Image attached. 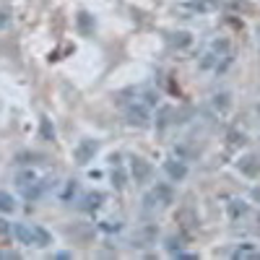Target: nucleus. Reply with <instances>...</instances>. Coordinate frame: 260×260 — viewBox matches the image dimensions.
Here are the masks:
<instances>
[{"mask_svg":"<svg viewBox=\"0 0 260 260\" xmlns=\"http://www.w3.org/2000/svg\"><path fill=\"white\" fill-rule=\"evenodd\" d=\"M125 117H127V125H133V127H148L151 125L148 107L143 102H138V99L125 107Z\"/></svg>","mask_w":260,"mask_h":260,"instance_id":"f257e3e1","label":"nucleus"},{"mask_svg":"<svg viewBox=\"0 0 260 260\" xmlns=\"http://www.w3.org/2000/svg\"><path fill=\"white\" fill-rule=\"evenodd\" d=\"M96 151H99V143H96L94 138H83V141L73 148V159H76V164L86 167V164L96 156Z\"/></svg>","mask_w":260,"mask_h":260,"instance_id":"f03ea898","label":"nucleus"},{"mask_svg":"<svg viewBox=\"0 0 260 260\" xmlns=\"http://www.w3.org/2000/svg\"><path fill=\"white\" fill-rule=\"evenodd\" d=\"M130 175H133L136 185H143V182H148V180H151V175H154V167H151L146 159L133 156V159H130Z\"/></svg>","mask_w":260,"mask_h":260,"instance_id":"7ed1b4c3","label":"nucleus"},{"mask_svg":"<svg viewBox=\"0 0 260 260\" xmlns=\"http://www.w3.org/2000/svg\"><path fill=\"white\" fill-rule=\"evenodd\" d=\"M164 172H167V177L172 182H182L187 177V164L180 161V159H167L164 161Z\"/></svg>","mask_w":260,"mask_h":260,"instance_id":"20e7f679","label":"nucleus"},{"mask_svg":"<svg viewBox=\"0 0 260 260\" xmlns=\"http://www.w3.org/2000/svg\"><path fill=\"white\" fill-rule=\"evenodd\" d=\"M229 107H232V96H229V94H216V96L211 99V104H208V112H211L213 117H221V115L229 112Z\"/></svg>","mask_w":260,"mask_h":260,"instance_id":"39448f33","label":"nucleus"},{"mask_svg":"<svg viewBox=\"0 0 260 260\" xmlns=\"http://www.w3.org/2000/svg\"><path fill=\"white\" fill-rule=\"evenodd\" d=\"M156 195V201H159V206H169L172 201H175V190H172V185H167V182H156L154 185V190H151Z\"/></svg>","mask_w":260,"mask_h":260,"instance_id":"423d86ee","label":"nucleus"},{"mask_svg":"<svg viewBox=\"0 0 260 260\" xmlns=\"http://www.w3.org/2000/svg\"><path fill=\"white\" fill-rule=\"evenodd\" d=\"M102 201H104L102 192H86L83 198H81V203H78V208L81 211H96L102 206Z\"/></svg>","mask_w":260,"mask_h":260,"instance_id":"0eeeda50","label":"nucleus"},{"mask_svg":"<svg viewBox=\"0 0 260 260\" xmlns=\"http://www.w3.org/2000/svg\"><path fill=\"white\" fill-rule=\"evenodd\" d=\"M13 237L21 245H34V232L26 224H13Z\"/></svg>","mask_w":260,"mask_h":260,"instance_id":"6e6552de","label":"nucleus"},{"mask_svg":"<svg viewBox=\"0 0 260 260\" xmlns=\"http://www.w3.org/2000/svg\"><path fill=\"white\" fill-rule=\"evenodd\" d=\"M232 257H237V260H260V250L255 245H240L232 252Z\"/></svg>","mask_w":260,"mask_h":260,"instance_id":"1a4fd4ad","label":"nucleus"},{"mask_svg":"<svg viewBox=\"0 0 260 260\" xmlns=\"http://www.w3.org/2000/svg\"><path fill=\"white\" fill-rule=\"evenodd\" d=\"M154 237H156V229L154 226H143L136 237H133V247H146L154 242Z\"/></svg>","mask_w":260,"mask_h":260,"instance_id":"9d476101","label":"nucleus"},{"mask_svg":"<svg viewBox=\"0 0 260 260\" xmlns=\"http://www.w3.org/2000/svg\"><path fill=\"white\" fill-rule=\"evenodd\" d=\"M76 21H78V29H81V34H86V37H89V34L94 31V16H91V13L81 11V13L76 16Z\"/></svg>","mask_w":260,"mask_h":260,"instance_id":"9b49d317","label":"nucleus"},{"mask_svg":"<svg viewBox=\"0 0 260 260\" xmlns=\"http://www.w3.org/2000/svg\"><path fill=\"white\" fill-rule=\"evenodd\" d=\"M31 232H34V247H47V245H52V234H50L47 229L31 226Z\"/></svg>","mask_w":260,"mask_h":260,"instance_id":"f8f14e48","label":"nucleus"},{"mask_svg":"<svg viewBox=\"0 0 260 260\" xmlns=\"http://www.w3.org/2000/svg\"><path fill=\"white\" fill-rule=\"evenodd\" d=\"M39 136H42V141H55V125H52V120L50 117H42L39 120Z\"/></svg>","mask_w":260,"mask_h":260,"instance_id":"ddd939ff","label":"nucleus"},{"mask_svg":"<svg viewBox=\"0 0 260 260\" xmlns=\"http://www.w3.org/2000/svg\"><path fill=\"white\" fill-rule=\"evenodd\" d=\"M16 211V198L11 192L0 190V213H13Z\"/></svg>","mask_w":260,"mask_h":260,"instance_id":"4468645a","label":"nucleus"},{"mask_svg":"<svg viewBox=\"0 0 260 260\" xmlns=\"http://www.w3.org/2000/svg\"><path fill=\"white\" fill-rule=\"evenodd\" d=\"M112 185H115L117 190H122V187L127 185V175H125V169H122L120 164H112Z\"/></svg>","mask_w":260,"mask_h":260,"instance_id":"2eb2a0df","label":"nucleus"},{"mask_svg":"<svg viewBox=\"0 0 260 260\" xmlns=\"http://www.w3.org/2000/svg\"><path fill=\"white\" fill-rule=\"evenodd\" d=\"M240 169L245 172V175H250V177H252V175H257V169H260V161H257L255 156H245V159L240 161Z\"/></svg>","mask_w":260,"mask_h":260,"instance_id":"dca6fc26","label":"nucleus"},{"mask_svg":"<svg viewBox=\"0 0 260 260\" xmlns=\"http://www.w3.org/2000/svg\"><path fill=\"white\" fill-rule=\"evenodd\" d=\"M136 94H138V96H141V99H138V102H143V104H146V107H154V104H156V102H159V94H156V91H154V89H138V91H136Z\"/></svg>","mask_w":260,"mask_h":260,"instance_id":"f3484780","label":"nucleus"},{"mask_svg":"<svg viewBox=\"0 0 260 260\" xmlns=\"http://www.w3.org/2000/svg\"><path fill=\"white\" fill-rule=\"evenodd\" d=\"M78 195V182L76 180H71V182H65V190L60 192V201H65V203H71L73 198Z\"/></svg>","mask_w":260,"mask_h":260,"instance_id":"a211bd4d","label":"nucleus"},{"mask_svg":"<svg viewBox=\"0 0 260 260\" xmlns=\"http://www.w3.org/2000/svg\"><path fill=\"white\" fill-rule=\"evenodd\" d=\"M31 182H37V175H34L31 169L18 172V175H16V185H18V187H26V185H31Z\"/></svg>","mask_w":260,"mask_h":260,"instance_id":"6ab92c4d","label":"nucleus"},{"mask_svg":"<svg viewBox=\"0 0 260 260\" xmlns=\"http://www.w3.org/2000/svg\"><path fill=\"white\" fill-rule=\"evenodd\" d=\"M247 213V203L245 201H232L229 203V216L232 219H237V216H245Z\"/></svg>","mask_w":260,"mask_h":260,"instance_id":"aec40b11","label":"nucleus"},{"mask_svg":"<svg viewBox=\"0 0 260 260\" xmlns=\"http://www.w3.org/2000/svg\"><path fill=\"white\" fill-rule=\"evenodd\" d=\"M167 252H169V255H180V252H182V240H177V237H169V240H167Z\"/></svg>","mask_w":260,"mask_h":260,"instance_id":"412c9836","label":"nucleus"},{"mask_svg":"<svg viewBox=\"0 0 260 260\" xmlns=\"http://www.w3.org/2000/svg\"><path fill=\"white\" fill-rule=\"evenodd\" d=\"M99 229H102V232H120L122 224H120V221H102Z\"/></svg>","mask_w":260,"mask_h":260,"instance_id":"4be33fe9","label":"nucleus"},{"mask_svg":"<svg viewBox=\"0 0 260 260\" xmlns=\"http://www.w3.org/2000/svg\"><path fill=\"white\" fill-rule=\"evenodd\" d=\"M34 159H39V154H18V164H34Z\"/></svg>","mask_w":260,"mask_h":260,"instance_id":"5701e85b","label":"nucleus"},{"mask_svg":"<svg viewBox=\"0 0 260 260\" xmlns=\"http://www.w3.org/2000/svg\"><path fill=\"white\" fill-rule=\"evenodd\" d=\"M175 45H180V47H185V45H190V34H185V31H180V34H175Z\"/></svg>","mask_w":260,"mask_h":260,"instance_id":"b1692460","label":"nucleus"},{"mask_svg":"<svg viewBox=\"0 0 260 260\" xmlns=\"http://www.w3.org/2000/svg\"><path fill=\"white\" fill-rule=\"evenodd\" d=\"M0 234H11V226H8V221H3V219H0Z\"/></svg>","mask_w":260,"mask_h":260,"instance_id":"393cba45","label":"nucleus"},{"mask_svg":"<svg viewBox=\"0 0 260 260\" xmlns=\"http://www.w3.org/2000/svg\"><path fill=\"white\" fill-rule=\"evenodd\" d=\"M0 257H11V260H16L18 255H16V252H8V250H3V252H0Z\"/></svg>","mask_w":260,"mask_h":260,"instance_id":"a878e982","label":"nucleus"},{"mask_svg":"<svg viewBox=\"0 0 260 260\" xmlns=\"http://www.w3.org/2000/svg\"><path fill=\"white\" fill-rule=\"evenodd\" d=\"M252 195H255V198H257V201H260V190H255V192H252Z\"/></svg>","mask_w":260,"mask_h":260,"instance_id":"bb28decb","label":"nucleus"}]
</instances>
